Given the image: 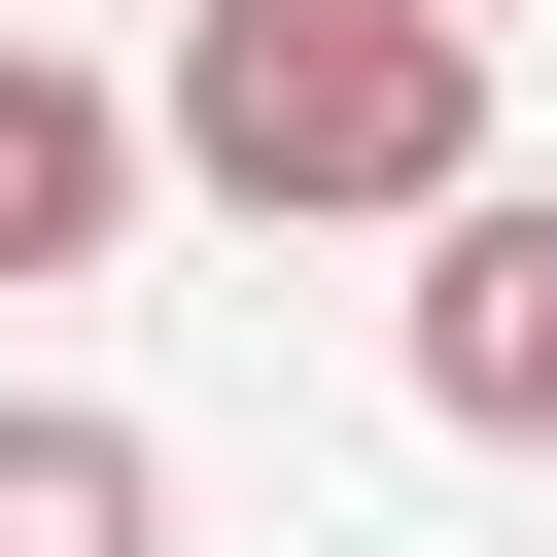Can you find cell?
<instances>
[{"label":"cell","instance_id":"obj_1","mask_svg":"<svg viewBox=\"0 0 557 557\" xmlns=\"http://www.w3.org/2000/svg\"><path fill=\"white\" fill-rule=\"evenodd\" d=\"M209 209H313V244H453L487 209V35L418 0H174V104H139Z\"/></svg>","mask_w":557,"mask_h":557},{"label":"cell","instance_id":"obj_3","mask_svg":"<svg viewBox=\"0 0 557 557\" xmlns=\"http://www.w3.org/2000/svg\"><path fill=\"white\" fill-rule=\"evenodd\" d=\"M139 174H174V139H139L70 35H0V278H104V244H139Z\"/></svg>","mask_w":557,"mask_h":557},{"label":"cell","instance_id":"obj_4","mask_svg":"<svg viewBox=\"0 0 557 557\" xmlns=\"http://www.w3.org/2000/svg\"><path fill=\"white\" fill-rule=\"evenodd\" d=\"M0 557H174V453L104 383H0Z\"/></svg>","mask_w":557,"mask_h":557},{"label":"cell","instance_id":"obj_5","mask_svg":"<svg viewBox=\"0 0 557 557\" xmlns=\"http://www.w3.org/2000/svg\"><path fill=\"white\" fill-rule=\"evenodd\" d=\"M418 35H487V0H418Z\"/></svg>","mask_w":557,"mask_h":557},{"label":"cell","instance_id":"obj_2","mask_svg":"<svg viewBox=\"0 0 557 557\" xmlns=\"http://www.w3.org/2000/svg\"><path fill=\"white\" fill-rule=\"evenodd\" d=\"M418 418H487V453H557V174H487V209L418 244Z\"/></svg>","mask_w":557,"mask_h":557}]
</instances>
